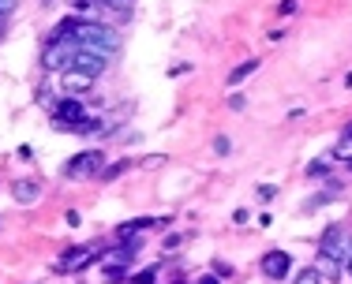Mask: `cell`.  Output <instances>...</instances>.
<instances>
[{"label": "cell", "instance_id": "1", "mask_svg": "<svg viewBox=\"0 0 352 284\" xmlns=\"http://www.w3.org/2000/svg\"><path fill=\"white\" fill-rule=\"evenodd\" d=\"M72 38L79 41L82 49H94V53L116 56L120 53V34L105 23H90V19H72Z\"/></svg>", "mask_w": 352, "mask_h": 284}, {"label": "cell", "instance_id": "2", "mask_svg": "<svg viewBox=\"0 0 352 284\" xmlns=\"http://www.w3.org/2000/svg\"><path fill=\"white\" fill-rule=\"evenodd\" d=\"M105 165V154L102 150H82V154H75L68 165H64V176L68 180H82V176H94L98 169Z\"/></svg>", "mask_w": 352, "mask_h": 284}, {"label": "cell", "instance_id": "3", "mask_svg": "<svg viewBox=\"0 0 352 284\" xmlns=\"http://www.w3.org/2000/svg\"><path fill=\"white\" fill-rule=\"evenodd\" d=\"M82 120H87V113H82V105L75 102L72 94L53 108V123H56L60 131H79V123H82Z\"/></svg>", "mask_w": 352, "mask_h": 284}, {"label": "cell", "instance_id": "4", "mask_svg": "<svg viewBox=\"0 0 352 284\" xmlns=\"http://www.w3.org/2000/svg\"><path fill=\"white\" fill-rule=\"evenodd\" d=\"M258 270H263L270 281H285L292 273V258L285 255V250H266L263 262H258Z\"/></svg>", "mask_w": 352, "mask_h": 284}, {"label": "cell", "instance_id": "5", "mask_svg": "<svg viewBox=\"0 0 352 284\" xmlns=\"http://www.w3.org/2000/svg\"><path fill=\"white\" fill-rule=\"evenodd\" d=\"M109 60L113 56H105V53H94V49H82L79 45V53H75V60H72V68H79V71H87V75H102L105 68H109Z\"/></svg>", "mask_w": 352, "mask_h": 284}, {"label": "cell", "instance_id": "6", "mask_svg": "<svg viewBox=\"0 0 352 284\" xmlns=\"http://www.w3.org/2000/svg\"><path fill=\"white\" fill-rule=\"evenodd\" d=\"M98 258V250L94 247H79V250H68V255L60 258V273H79V270H87L90 262Z\"/></svg>", "mask_w": 352, "mask_h": 284}, {"label": "cell", "instance_id": "7", "mask_svg": "<svg viewBox=\"0 0 352 284\" xmlns=\"http://www.w3.org/2000/svg\"><path fill=\"white\" fill-rule=\"evenodd\" d=\"M94 86V75H87V71H79V68H68L64 71V90L75 97V94H82V90H90Z\"/></svg>", "mask_w": 352, "mask_h": 284}, {"label": "cell", "instance_id": "8", "mask_svg": "<svg viewBox=\"0 0 352 284\" xmlns=\"http://www.w3.org/2000/svg\"><path fill=\"white\" fill-rule=\"evenodd\" d=\"M12 195H15V202H34V198L41 195V183L38 180H15Z\"/></svg>", "mask_w": 352, "mask_h": 284}, {"label": "cell", "instance_id": "9", "mask_svg": "<svg viewBox=\"0 0 352 284\" xmlns=\"http://www.w3.org/2000/svg\"><path fill=\"white\" fill-rule=\"evenodd\" d=\"M102 12H109V15H116V19H128L131 12H135V0H94Z\"/></svg>", "mask_w": 352, "mask_h": 284}, {"label": "cell", "instance_id": "10", "mask_svg": "<svg viewBox=\"0 0 352 284\" xmlns=\"http://www.w3.org/2000/svg\"><path fill=\"white\" fill-rule=\"evenodd\" d=\"M315 270L322 273L326 281H338L341 270H345V262H341V258H330V255H318V265H315Z\"/></svg>", "mask_w": 352, "mask_h": 284}, {"label": "cell", "instance_id": "11", "mask_svg": "<svg viewBox=\"0 0 352 284\" xmlns=\"http://www.w3.org/2000/svg\"><path fill=\"white\" fill-rule=\"evenodd\" d=\"M258 71V60H244V64H236V68L229 71V86H240V82L248 79V75H255Z\"/></svg>", "mask_w": 352, "mask_h": 284}, {"label": "cell", "instance_id": "12", "mask_svg": "<svg viewBox=\"0 0 352 284\" xmlns=\"http://www.w3.org/2000/svg\"><path fill=\"white\" fill-rule=\"evenodd\" d=\"M326 277H322V273H318L315 270V265H311V270H300L296 273V281H292V284H322Z\"/></svg>", "mask_w": 352, "mask_h": 284}, {"label": "cell", "instance_id": "13", "mask_svg": "<svg viewBox=\"0 0 352 284\" xmlns=\"http://www.w3.org/2000/svg\"><path fill=\"white\" fill-rule=\"evenodd\" d=\"M128 169H131V161H113V165L105 169V180H116V176H124Z\"/></svg>", "mask_w": 352, "mask_h": 284}, {"label": "cell", "instance_id": "14", "mask_svg": "<svg viewBox=\"0 0 352 284\" xmlns=\"http://www.w3.org/2000/svg\"><path fill=\"white\" fill-rule=\"evenodd\" d=\"M229 150H232V142L225 139V135H217V139H214V154H229Z\"/></svg>", "mask_w": 352, "mask_h": 284}, {"label": "cell", "instance_id": "15", "mask_svg": "<svg viewBox=\"0 0 352 284\" xmlns=\"http://www.w3.org/2000/svg\"><path fill=\"white\" fill-rule=\"evenodd\" d=\"M214 273L217 277H232V265L229 262H214Z\"/></svg>", "mask_w": 352, "mask_h": 284}, {"label": "cell", "instance_id": "16", "mask_svg": "<svg viewBox=\"0 0 352 284\" xmlns=\"http://www.w3.org/2000/svg\"><path fill=\"white\" fill-rule=\"evenodd\" d=\"M12 8H15V0H0V23H4L8 15H12Z\"/></svg>", "mask_w": 352, "mask_h": 284}, {"label": "cell", "instance_id": "17", "mask_svg": "<svg viewBox=\"0 0 352 284\" xmlns=\"http://www.w3.org/2000/svg\"><path fill=\"white\" fill-rule=\"evenodd\" d=\"M307 176H326V165H322V161L307 165Z\"/></svg>", "mask_w": 352, "mask_h": 284}, {"label": "cell", "instance_id": "18", "mask_svg": "<svg viewBox=\"0 0 352 284\" xmlns=\"http://www.w3.org/2000/svg\"><path fill=\"white\" fill-rule=\"evenodd\" d=\"M180 244H184V236H169V239H162V247H165V250H176Z\"/></svg>", "mask_w": 352, "mask_h": 284}, {"label": "cell", "instance_id": "19", "mask_svg": "<svg viewBox=\"0 0 352 284\" xmlns=\"http://www.w3.org/2000/svg\"><path fill=\"white\" fill-rule=\"evenodd\" d=\"M281 15H289V12H296V0H281V8H278Z\"/></svg>", "mask_w": 352, "mask_h": 284}, {"label": "cell", "instance_id": "20", "mask_svg": "<svg viewBox=\"0 0 352 284\" xmlns=\"http://www.w3.org/2000/svg\"><path fill=\"white\" fill-rule=\"evenodd\" d=\"M199 284H217V273H214V277H203V281H199Z\"/></svg>", "mask_w": 352, "mask_h": 284}, {"label": "cell", "instance_id": "21", "mask_svg": "<svg viewBox=\"0 0 352 284\" xmlns=\"http://www.w3.org/2000/svg\"><path fill=\"white\" fill-rule=\"evenodd\" d=\"M345 273H352V258H349V262H345Z\"/></svg>", "mask_w": 352, "mask_h": 284}]
</instances>
